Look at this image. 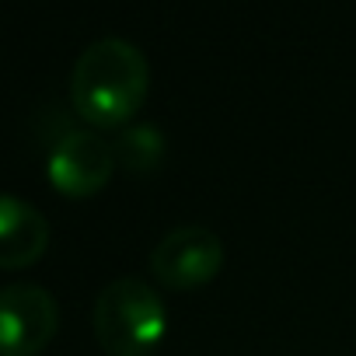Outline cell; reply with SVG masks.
<instances>
[{
    "mask_svg": "<svg viewBox=\"0 0 356 356\" xmlns=\"http://www.w3.org/2000/svg\"><path fill=\"white\" fill-rule=\"evenodd\" d=\"M150 88L147 56L126 39H98L91 42L70 74V102L84 122L95 129L126 126L143 105Z\"/></svg>",
    "mask_w": 356,
    "mask_h": 356,
    "instance_id": "1",
    "label": "cell"
},
{
    "mask_svg": "<svg viewBox=\"0 0 356 356\" xmlns=\"http://www.w3.org/2000/svg\"><path fill=\"white\" fill-rule=\"evenodd\" d=\"M95 339L108 356H147L168 332V311L136 276L112 280L95 300Z\"/></svg>",
    "mask_w": 356,
    "mask_h": 356,
    "instance_id": "2",
    "label": "cell"
},
{
    "mask_svg": "<svg viewBox=\"0 0 356 356\" xmlns=\"http://www.w3.org/2000/svg\"><path fill=\"white\" fill-rule=\"evenodd\" d=\"M60 328V307L35 283L0 290V356H39Z\"/></svg>",
    "mask_w": 356,
    "mask_h": 356,
    "instance_id": "3",
    "label": "cell"
},
{
    "mask_svg": "<svg viewBox=\"0 0 356 356\" xmlns=\"http://www.w3.org/2000/svg\"><path fill=\"white\" fill-rule=\"evenodd\" d=\"M224 266V241L200 224L175 227L161 238V245L150 255L154 276L171 290H196L207 286Z\"/></svg>",
    "mask_w": 356,
    "mask_h": 356,
    "instance_id": "4",
    "label": "cell"
},
{
    "mask_svg": "<svg viewBox=\"0 0 356 356\" xmlns=\"http://www.w3.org/2000/svg\"><path fill=\"white\" fill-rule=\"evenodd\" d=\"M115 171V147L91 129H70L49 154V182L67 200H88L108 186Z\"/></svg>",
    "mask_w": 356,
    "mask_h": 356,
    "instance_id": "5",
    "label": "cell"
},
{
    "mask_svg": "<svg viewBox=\"0 0 356 356\" xmlns=\"http://www.w3.org/2000/svg\"><path fill=\"white\" fill-rule=\"evenodd\" d=\"M49 248V224L46 217L18 200L0 193V269H29Z\"/></svg>",
    "mask_w": 356,
    "mask_h": 356,
    "instance_id": "6",
    "label": "cell"
},
{
    "mask_svg": "<svg viewBox=\"0 0 356 356\" xmlns=\"http://www.w3.org/2000/svg\"><path fill=\"white\" fill-rule=\"evenodd\" d=\"M112 147H115V161L119 164H126L133 171L136 168L143 171V168L157 164V157L164 150V140H161V133L154 126H133V129H122Z\"/></svg>",
    "mask_w": 356,
    "mask_h": 356,
    "instance_id": "7",
    "label": "cell"
}]
</instances>
